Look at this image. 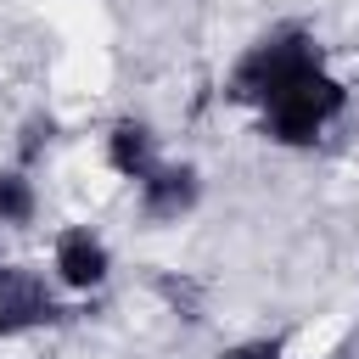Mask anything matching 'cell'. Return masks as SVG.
Segmentation results:
<instances>
[{"label": "cell", "instance_id": "7a4b0ae2", "mask_svg": "<svg viewBox=\"0 0 359 359\" xmlns=\"http://www.w3.org/2000/svg\"><path fill=\"white\" fill-rule=\"evenodd\" d=\"M50 314H56V303H50V292L34 269H0V337L45 325Z\"/></svg>", "mask_w": 359, "mask_h": 359}, {"label": "cell", "instance_id": "52a82bcc", "mask_svg": "<svg viewBox=\"0 0 359 359\" xmlns=\"http://www.w3.org/2000/svg\"><path fill=\"white\" fill-rule=\"evenodd\" d=\"M219 359H280V342H236V348H224Z\"/></svg>", "mask_w": 359, "mask_h": 359}, {"label": "cell", "instance_id": "277c9868", "mask_svg": "<svg viewBox=\"0 0 359 359\" xmlns=\"http://www.w3.org/2000/svg\"><path fill=\"white\" fill-rule=\"evenodd\" d=\"M140 202H146L151 219H180L196 202V174L191 168H151L140 180Z\"/></svg>", "mask_w": 359, "mask_h": 359}, {"label": "cell", "instance_id": "6da1fadb", "mask_svg": "<svg viewBox=\"0 0 359 359\" xmlns=\"http://www.w3.org/2000/svg\"><path fill=\"white\" fill-rule=\"evenodd\" d=\"M230 95L236 101H258L264 107V129L286 146H303L320 135L325 118L342 112L348 90L320 67L314 39L303 28H280L269 39H258L236 73H230Z\"/></svg>", "mask_w": 359, "mask_h": 359}, {"label": "cell", "instance_id": "5b68a950", "mask_svg": "<svg viewBox=\"0 0 359 359\" xmlns=\"http://www.w3.org/2000/svg\"><path fill=\"white\" fill-rule=\"evenodd\" d=\"M107 157H112V168L118 174H129V180H146L157 163H151V129L146 123H135V118H123L118 129H112V140H107Z\"/></svg>", "mask_w": 359, "mask_h": 359}, {"label": "cell", "instance_id": "3957f363", "mask_svg": "<svg viewBox=\"0 0 359 359\" xmlns=\"http://www.w3.org/2000/svg\"><path fill=\"white\" fill-rule=\"evenodd\" d=\"M56 275L67 286H101L107 280V247L90 230H62L56 236Z\"/></svg>", "mask_w": 359, "mask_h": 359}, {"label": "cell", "instance_id": "8992f818", "mask_svg": "<svg viewBox=\"0 0 359 359\" xmlns=\"http://www.w3.org/2000/svg\"><path fill=\"white\" fill-rule=\"evenodd\" d=\"M0 219L6 224H28L34 219V185L22 174H0Z\"/></svg>", "mask_w": 359, "mask_h": 359}]
</instances>
